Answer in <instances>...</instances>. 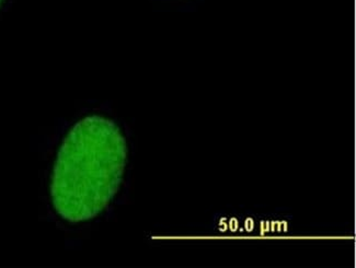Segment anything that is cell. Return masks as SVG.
<instances>
[{
  "mask_svg": "<svg viewBox=\"0 0 356 268\" xmlns=\"http://www.w3.org/2000/svg\"><path fill=\"white\" fill-rule=\"evenodd\" d=\"M3 1H5V0H0V7L3 6Z\"/></svg>",
  "mask_w": 356,
  "mask_h": 268,
  "instance_id": "obj_2",
  "label": "cell"
},
{
  "mask_svg": "<svg viewBox=\"0 0 356 268\" xmlns=\"http://www.w3.org/2000/svg\"><path fill=\"white\" fill-rule=\"evenodd\" d=\"M125 160L124 137L113 122L101 117L78 122L53 169L51 199L57 215L70 224L96 218L115 195Z\"/></svg>",
  "mask_w": 356,
  "mask_h": 268,
  "instance_id": "obj_1",
  "label": "cell"
}]
</instances>
